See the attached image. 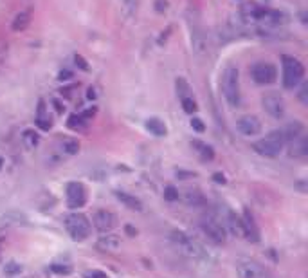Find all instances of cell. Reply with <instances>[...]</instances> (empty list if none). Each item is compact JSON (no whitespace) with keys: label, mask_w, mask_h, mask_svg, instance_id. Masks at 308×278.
Listing matches in <instances>:
<instances>
[{"label":"cell","mask_w":308,"mask_h":278,"mask_svg":"<svg viewBox=\"0 0 308 278\" xmlns=\"http://www.w3.org/2000/svg\"><path fill=\"white\" fill-rule=\"evenodd\" d=\"M53 271H56V273H69V269H65L62 266H53Z\"/></svg>","instance_id":"e575fe53"},{"label":"cell","mask_w":308,"mask_h":278,"mask_svg":"<svg viewBox=\"0 0 308 278\" xmlns=\"http://www.w3.org/2000/svg\"><path fill=\"white\" fill-rule=\"evenodd\" d=\"M79 116H81L85 121L89 120V117H94V116H96V108H89V110H85V112L79 114Z\"/></svg>","instance_id":"1f68e13d"},{"label":"cell","mask_w":308,"mask_h":278,"mask_svg":"<svg viewBox=\"0 0 308 278\" xmlns=\"http://www.w3.org/2000/svg\"><path fill=\"white\" fill-rule=\"evenodd\" d=\"M179 190L175 186H166L164 188V199L166 201H179Z\"/></svg>","instance_id":"484cf974"},{"label":"cell","mask_w":308,"mask_h":278,"mask_svg":"<svg viewBox=\"0 0 308 278\" xmlns=\"http://www.w3.org/2000/svg\"><path fill=\"white\" fill-rule=\"evenodd\" d=\"M115 195H117V201H121V203H123L126 208H130V210H134V212H143V208H144L143 203H141L136 195L124 193V191H117Z\"/></svg>","instance_id":"2e32d148"},{"label":"cell","mask_w":308,"mask_h":278,"mask_svg":"<svg viewBox=\"0 0 308 278\" xmlns=\"http://www.w3.org/2000/svg\"><path fill=\"white\" fill-rule=\"evenodd\" d=\"M2 163H4V159H2V157H0V168H2Z\"/></svg>","instance_id":"f35d334b"},{"label":"cell","mask_w":308,"mask_h":278,"mask_svg":"<svg viewBox=\"0 0 308 278\" xmlns=\"http://www.w3.org/2000/svg\"><path fill=\"white\" fill-rule=\"evenodd\" d=\"M92 278H108V276L105 273H101V271H94V273H92Z\"/></svg>","instance_id":"d590c367"},{"label":"cell","mask_w":308,"mask_h":278,"mask_svg":"<svg viewBox=\"0 0 308 278\" xmlns=\"http://www.w3.org/2000/svg\"><path fill=\"white\" fill-rule=\"evenodd\" d=\"M184 201H186V204L188 206H204L205 204V197L202 195L200 191H197V190H189V191H186V195H184Z\"/></svg>","instance_id":"44dd1931"},{"label":"cell","mask_w":308,"mask_h":278,"mask_svg":"<svg viewBox=\"0 0 308 278\" xmlns=\"http://www.w3.org/2000/svg\"><path fill=\"white\" fill-rule=\"evenodd\" d=\"M251 76L258 85H269V83L276 82L278 71H276V67L272 65V63L259 62V63H256V65H252Z\"/></svg>","instance_id":"ba28073f"},{"label":"cell","mask_w":308,"mask_h":278,"mask_svg":"<svg viewBox=\"0 0 308 278\" xmlns=\"http://www.w3.org/2000/svg\"><path fill=\"white\" fill-rule=\"evenodd\" d=\"M146 129H148L153 136H159V137H162V136L168 134V129H166L164 121L157 120V117H150V120L146 121Z\"/></svg>","instance_id":"d6986e66"},{"label":"cell","mask_w":308,"mask_h":278,"mask_svg":"<svg viewBox=\"0 0 308 278\" xmlns=\"http://www.w3.org/2000/svg\"><path fill=\"white\" fill-rule=\"evenodd\" d=\"M292 157H304L308 154V141L304 136L296 137L294 141H290V148H288Z\"/></svg>","instance_id":"9a60e30c"},{"label":"cell","mask_w":308,"mask_h":278,"mask_svg":"<svg viewBox=\"0 0 308 278\" xmlns=\"http://www.w3.org/2000/svg\"><path fill=\"white\" fill-rule=\"evenodd\" d=\"M24 143L27 145V148H34V146L38 145V134L34 132V130H25Z\"/></svg>","instance_id":"cb8c5ba5"},{"label":"cell","mask_w":308,"mask_h":278,"mask_svg":"<svg viewBox=\"0 0 308 278\" xmlns=\"http://www.w3.org/2000/svg\"><path fill=\"white\" fill-rule=\"evenodd\" d=\"M238 130L243 136H256L261 130V123L256 116H243L238 120Z\"/></svg>","instance_id":"4fadbf2b"},{"label":"cell","mask_w":308,"mask_h":278,"mask_svg":"<svg viewBox=\"0 0 308 278\" xmlns=\"http://www.w3.org/2000/svg\"><path fill=\"white\" fill-rule=\"evenodd\" d=\"M67 125H69V129L72 130H83L85 129V120L78 114H72V116L67 120Z\"/></svg>","instance_id":"7402d4cb"},{"label":"cell","mask_w":308,"mask_h":278,"mask_svg":"<svg viewBox=\"0 0 308 278\" xmlns=\"http://www.w3.org/2000/svg\"><path fill=\"white\" fill-rule=\"evenodd\" d=\"M126 231H128V233H130V235H136V233H137V231H136V229H131V228H130V226H126Z\"/></svg>","instance_id":"74e56055"},{"label":"cell","mask_w":308,"mask_h":278,"mask_svg":"<svg viewBox=\"0 0 308 278\" xmlns=\"http://www.w3.org/2000/svg\"><path fill=\"white\" fill-rule=\"evenodd\" d=\"M63 150H65L67 154L74 155L79 152V143L76 141V139H67L65 143H63Z\"/></svg>","instance_id":"d4e9b609"},{"label":"cell","mask_w":308,"mask_h":278,"mask_svg":"<svg viewBox=\"0 0 308 278\" xmlns=\"http://www.w3.org/2000/svg\"><path fill=\"white\" fill-rule=\"evenodd\" d=\"M182 108H184V112H188V114H195L198 110V105H197V101L191 98V96H188V98H182Z\"/></svg>","instance_id":"603a6c76"},{"label":"cell","mask_w":308,"mask_h":278,"mask_svg":"<svg viewBox=\"0 0 308 278\" xmlns=\"http://www.w3.org/2000/svg\"><path fill=\"white\" fill-rule=\"evenodd\" d=\"M283 145H285V139L281 130H274V132H271L267 137L256 141L254 145H252V148H254V152H258L259 155H263V157H276V155H280Z\"/></svg>","instance_id":"3957f363"},{"label":"cell","mask_w":308,"mask_h":278,"mask_svg":"<svg viewBox=\"0 0 308 278\" xmlns=\"http://www.w3.org/2000/svg\"><path fill=\"white\" fill-rule=\"evenodd\" d=\"M22 271V267L18 266V264H15V262H9L8 266H6L4 273L8 274V276H15V274H18Z\"/></svg>","instance_id":"4316f807"},{"label":"cell","mask_w":308,"mask_h":278,"mask_svg":"<svg viewBox=\"0 0 308 278\" xmlns=\"http://www.w3.org/2000/svg\"><path fill=\"white\" fill-rule=\"evenodd\" d=\"M191 146L197 150V154L200 155L204 161H211V159L214 157L213 146H209L207 143H202V141H198V139H195V141H191Z\"/></svg>","instance_id":"ac0fdd59"},{"label":"cell","mask_w":308,"mask_h":278,"mask_svg":"<svg viewBox=\"0 0 308 278\" xmlns=\"http://www.w3.org/2000/svg\"><path fill=\"white\" fill-rule=\"evenodd\" d=\"M306 92H308L306 83H303V87H301V91H299V100L303 101V103H306V101H308V98H306Z\"/></svg>","instance_id":"f546056e"},{"label":"cell","mask_w":308,"mask_h":278,"mask_svg":"<svg viewBox=\"0 0 308 278\" xmlns=\"http://www.w3.org/2000/svg\"><path fill=\"white\" fill-rule=\"evenodd\" d=\"M200 228H202V231L205 233V237L209 239L211 242H214V244H226V239H227L226 228H224L218 220H214L213 217H205V219H202Z\"/></svg>","instance_id":"52a82bcc"},{"label":"cell","mask_w":308,"mask_h":278,"mask_svg":"<svg viewBox=\"0 0 308 278\" xmlns=\"http://www.w3.org/2000/svg\"><path fill=\"white\" fill-rule=\"evenodd\" d=\"M86 96H89V98H91V100H94V98H96V92H94V89H89V94H86Z\"/></svg>","instance_id":"8d00e7d4"},{"label":"cell","mask_w":308,"mask_h":278,"mask_svg":"<svg viewBox=\"0 0 308 278\" xmlns=\"http://www.w3.org/2000/svg\"><path fill=\"white\" fill-rule=\"evenodd\" d=\"M236 271H238L240 278H274L261 262L249 257L236 258Z\"/></svg>","instance_id":"5b68a950"},{"label":"cell","mask_w":308,"mask_h":278,"mask_svg":"<svg viewBox=\"0 0 308 278\" xmlns=\"http://www.w3.org/2000/svg\"><path fill=\"white\" fill-rule=\"evenodd\" d=\"M76 65H79V67H81L83 71H89V65H86V62L81 58V56H79V54H78V56H76Z\"/></svg>","instance_id":"4dcf8cb0"},{"label":"cell","mask_w":308,"mask_h":278,"mask_svg":"<svg viewBox=\"0 0 308 278\" xmlns=\"http://www.w3.org/2000/svg\"><path fill=\"white\" fill-rule=\"evenodd\" d=\"M261 103L269 116L276 117V120H280V117L285 116V101L278 92H267V94L263 96Z\"/></svg>","instance_id":"9c48e42d"},{"label":"cell","mask_w":308,"mask_h":278,"mask_svg":"<svg viewBox=\"0 0 308 278\" xmlns=\"http://www.w3.org/2000/svg\"><path fill=\"white\" fill-rule=\"evenodd\" d=\"M240 231L242 235L251 242H258L259 241V229L254 222V217L249 210L243 212V217H240Z\"/></svg>","instance_id":"8fae6325"},{"label":"cell","mask_w":308,"mask_h":278,"mask_svg":"<svg viewBox=\"0 0 308 278\" xmlns=\"http://www.w3.org/2000/svg\"><path fill=\"white\" fill-rule=\"evenodd\" d=\"M191 127H193V130H197V132H204L205 130L204 121L198 120V117H193V120H191Z\"/></svg>","instance_id":"83f0119b"},{"label":"cell","mask_w":308,"mask_h":278,"mask_svg":"<svg viewBox=\"0 0 308 278\" xmlns=\"http://www.w3.org/2000/svg\"><path fill=\"white\" fill-rule=\"evenodd\" d=\"M92 222H94V228L101 233H108L117 226V217L114 215L108 210H98L92 217Z\"/></svg>","instance_id":"30bf717a"},{"label":"cell","mask_w":308,"mask_h":278,"mask_svg":"<svg viewBox=\"0 0 308 278\" xmlns=\"http://www.w3.org/2000/svg\"><path fill=\"white\" fill-rule=\"evenodd\" d=\"M36 125L40 127L41 130H49V129H51V125H53V123H51V120H43V117H38V120H36Z\"/></svg>","instance_id":"f1b7e54d"},{"label":"cell","mask_w":308,"mask_h":278,"mask_svg":"<svg viewBox=\"0 0 308 278\" xmlns=\"http://www.w3.org/2000/svg\"><path fill=\"white\" fill-rule=\"evenodd\" d=\"M29 22H31V13L29 11H22L18 13L15 20H13V31H24L27 29Z\"/></svg>","instance_id":"ffe728a7"},{"label":"cell","mask_w":308,"mask_h":278,"mask_svg":"<svg viewBox=\"0 0 308 278\" xmlns=\"http://www.w3.org/2000/svg\"><path fill=\"white\" fill-rule=\"evenodd\" d=\"M213 179H214V181H216V183H226V177H224V175H220V174H214L213 175Z\"/></svg>","instance_id":"836d02e7"},{"label":"cell","mask_w":308,"mask_h":278,"mask_svg":"<svg viewBox=\"0 0 308 278\" xmlns=\"http://www.w3.org/2000/svg\"><path fill=\"white\" fill-rule=\"evenodd\" d=\"M171 242H173V246L177 248L179 253L184 255V257L193 258V260H198V258L205 257L204 248H202L197 241H193V239L189 237L188 233L175 229V231H171Z\"/></svg>","instance_id":"6da1fadb"},{"label":"cell","mask_w":308,"mask_h":278,"mask_svg":"<svg viewBox=\"0 0 308 278\" xmlns=\"http://www.w3.org/2000/svg\"><path fill=\"white\" fill-rule=\"evenodd\" d=\"M96 246L105 253H112V251H117L121 248V239L117 235H103V237L98 239Z\"/></svg>","instance_id":"5bb4252c"},{"label":"cell","mask_w":308,"mask_h":278,"mask_svg":"<svg viewBox=\"0 0 308 278\" xmlns=\"http://www.w3.org/2000/svg\"><path fill=\"white\" fill-rule=\"evenodd\" d=\"M222 92L231 107L240 105V74L236 67H227L222 76Z\"/></svg>","instance_id":"7a4b0ae2"},{"label":"cell","mask_w":308,"mask_h":278,"mask_svg":"<svg viewBox=\"0 0 308 278\" xmlns=\"http://www.w3.org/2000/svg\"><path fill=\"white\" fill-rule=\"evenodd\" d=\"M283 134V139L285 141H294L296 137H299L303 134V125L299 121H292V123H287L285 125V129L281 130Z\"/></svg>","instance_id":"e0dca14e"},{"label":"cell","mask_w":308,"mask_h":278,"mask_svg":"<svg viewBox=\"0 0 308 278\" xmlns=\"http://www.w3.org/2000/svg\"><path fill=\"white\" fill-rule=\"evenodd\" d=\"M86 201V191L83 188V184L79 183H69L67 186V203L72 210L76 208H81Z\"/></svg>","instance_id":"7c38bea8"},{"label":"cell","mask_w":308,"mask_h":278,"mask_svg":"<svg viewBox=\"0 0 308 278\" xmlns=\"http://www.w3.org/2000/svg\"><path fill=\"white\" fill-rule=\"evenodd\" d=\"M283 85L285 89L297 87L304 78V67L294 56H283Z\"/></svg>","instance_id":"277c9868"},{"label":"cell","mask_w":308,"mask_h":278,"mask_svg":"<svg viewBox=\"0 0 308 278\" xmlns=\"http://www.w3.org/2000/svg\"><path fill=\"white\" fill-rule=\"evenodd\" d=\"M65 228L74 241H85L91 235L92 224L83 213H70L65 219Z\"/></svg>","instance_id":"8992f818"},{"label":"cell","mask_w":308,"mask_h":278,"mask_svg":"<svg viewBox=\"0 0 308 278\" xmlns=\"http://www.w3.org/2000/svg\"><path fill=\"white\" fill-rule=\"evenodd\" d=\"M58 78L62 80V82H63V80H69V78H72V72H70V71H63V72H60V76H58Z\"/></svg>","instance_id":"d6a6232c"}]
</instances>
